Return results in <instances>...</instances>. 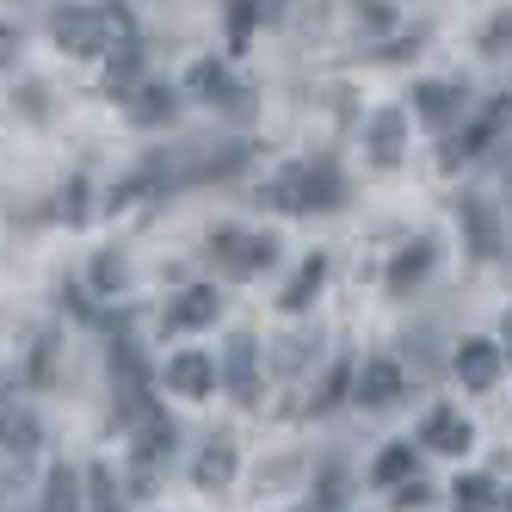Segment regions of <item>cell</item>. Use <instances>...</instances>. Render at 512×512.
<instances>
[{"label":"cell","mask_w":512,"mask_h":512,"mask_svg":"<svg viewBox=\"0 0 512 512\" xmlns=\"http://www.w3.org/2000/svg\"><path fill=\"white\" fill-rule=\"evenodd\" d=\"M340 198H346V179H340L334 161H303V167H290L272 186L278 210H334Z\"/></svg>","instance_id":"1"},{"label":"cell","mask_w":512,"mask_h":512,"mask_svg":"<svg viewBox=\"0 0 512 512\" xmlns=\"http://www.w3.org/2000/svg\"><path fill=\"white\" fill-rule=\"evenodd\" d=\"M210 260L223 278H260L278 260V241L272 235H253V229H216L210 235Z\"/></svg>","instance_id":"2"},{"label":"cell","mask_w":512,"mask_h":512,"mask_svg":"<svg viewBox=\"0 0 512 512\" xmlns=\"http://www.w3.org/2000/svg\"><path fill=\"white\" fill-rule=\"evenodd\" d=\"M112 31H118V13H99V7H62L50 19V38L68 56H105L112 50Z\"/></svg>","instance_id":"3"},{"label":"cell","mask_w":512,"mask_h":512,"mask_svg":"<svg viewBox=\"0 0 512 512\" xmlns=\"http://www.w3.org/2000/svg\"><path fill=\"white\" fill-rule=\"evenodd\" d=\"M506 130H512V93H500L488 112H475V118H469V130L445 149V167H463V161H475V155H488Z\"/></svg>","instance_id":"4"},{"label":"cell","mask_w":512,"mask_h":512,"mask_svg":"<svg viewBox=\"0 0 512 512\" xmlns=\"http://www.w3.org/2000/svg\"><path fill=\"white\" fill-rule=\"evenodd\" d=\"M463 105H469V93L451 87V81H426V87H414V118H420L426 130H451V124L463 118Z\"/></svg>","instance_id":"5"},{"label":"cell","mask_w":512,"mask_h":512,"mask_svg":"<svg viewBox=\"0 0 512 512\" xmlns=\"http://www.w3.org/2000/svg\"><path fill=\"white\" fill-rule=\"evenodd\" d=\"M186 87L204 99V105H223V112H241L247 118V87H235V75L223 62H198L192 75H186Z\"/></svg>","instance_id":"6"},{"label":"cell","mask_w":512,"mask_h":512,"mask_svg":"<svg viewBox=\"0 0 512 512\" xmlns=\"http://www.w3.org/2000/svg\"><path fill=\"white\" fill-rule=\"evenodd\" d=\"M223 377H229V395H235V401H260V346H253L247 334L229 340V352H223Z\"/></svg>","instance_id":"7"},{"label":"cell","mask_w":512,"mask_h":512,"mask_svg":"<svg viewBox=\"0 0 512 512\" xmlns=\"http://www.w3.org/2000/svg\"><path fill=\"white\" fill-rule=\"evenodd\" d=\"M420 445L438 451V457H463V451L475 445V432H469V420H463L457 408H438V414L420 426Z\"/></svg>","instance_id":"8"},{"label":"cell","mask_w":512,"mask_h":512,"mask_svg":"<svg viewBox=\"0 0 512 512\" xmlns=\"http://www.w3.org/2000/svg\"><path fill=\"white\" fill-rule=\"evenodd\" d=\"M358 401H364V408H395V401H401V364L364 358L358 364Z\"/></svg>","instance_id":"9"},{"label":"cell","mask_w":512,"mask_h":512,"mask_svg":"<svg viewBox=\"0 0 512 512\" xmlns=\"http://www.w3.org/2000/svg\"><path fill=\"white\" fill-rule=\"evenodd\" d=\"M457 377H463V389H494L500 383V346L494 340H463L457 346Z\"/></svg>","instance_id":"10"},{"label":"cell","mask_w":512,"mask_h":512,"mask_svg":"<svg viewBox=\"0 0 512 512\" xmlns=\"http://www.w3.org/2000/svg\"><path fill=\"white\" fill-rule=\"evenodd\" d=\"M216 309H223V297H216V290H186V297H173V303H167L161 327H167V334H192V327L216 321Z\"/></svg>","instance_id":"11"},{"label":"cell","mask_w":512,"mask_h":512,"mask_svg":"<svg viewBox=\"0 0 512 512\" xmlns=\"http://www.w3.org/2000/svg\"><path fill=\"white\" fill-rule=\"evenodd\" d=\"M167 389H173V395H210V389H216V364H210L204 352L167 358Z\"/></svg>","instance_id":"12"},{"label":"cell","mask_w":512,"mask_h":512,"mask_svg":"<svg viewBox=\"0 0 512 512\" xmlns=\"http://www.w3.org/2000/svg\"><path fill=\"white\" fill-rule=\"evenodd\" d=\"M432 260H438L432 241H414L408 253H395V266H389V297H408V290L432 272Z\"/></svg>","instance_id":"13"},{"label":"cell","mask_w":512,"mask_h":512,"mask_svg":"<svg viewBox=\"0 0 512 512\" xmlns=\"http://www.w3.org/2000/svg\"><path fill=\"white\" fill-rule=\"evenodd\" d=\"M192 482H198L204 494H223V488L235 482V445H210V451L198 457V469H192Z\"/></svg>","instance_id":"14"},{"label":"cell","mask_w":512,"mask_h":512,"mask_svg":"<svg viewBox=\"0 0 512 512\" xmlns=\"http://www.w3.org/2000/svg\"><path fill=\"white\" fill-rule=\"evenodd\" d=\"M401 136H408V118H401V112H377L371 118V155H377V167H395Z\"/></svg>","instance_id":"15"},{"label":"cell","mask_w":512,"mask_h":512,"mask_svg":"<svg viewBox=\"0 0 512 512\" xmlns=\"http://www.w3.org/2000/svg\"><path fill=\"white\" fill-rule=\"evenodd\" d=\"M0 445H7V451H38V420H31V414H13L7 408V401H0Z\"/></svg>","instance_id":"16"},{"label":"cell","mask_w":512,"mask_h":512,"mask_svg":"<svg viewBox=\"0 0 512 512\" xmlns=\"http://www.w3.org/2000/svg\"><path fill=\"white\" fill-rule=\"evenodd\" d=\"M451 500H457V512H500V494H494L488 475H463L451 488Z\"/></svg>","instance_id":"17"},{"label":"cell","mask_w":512,"mask_h":512,"mask_svg":"<svg viewBox=\"0 0 512 512\" xmlns=\"http://www.w3.org/2000/svg\"><path fill=\"white\" fill-rule=\"evenodd\" d=\"M414 475V445H389L383 457H377V469H371V482L377 488H401Z\"/></svg>","instance_id":"18"},{"label":"cell","mask_w":512,"mask_h":512,"mask_svg":"<svg viewBox=\"0 0 512 512\" xmlns=\"http://www.w3.org/2000/svg\"><path fill=\"white\" fill-rule=\"evenodd\" d=\"M321 278H327V260L315 253V260H303V272L290 278V290H284V309H309V303H315V290H321Z\"/></svg>","instance_id":"19"},{"label":"cell","mask_w":512,"mask_h":512,"mask_svg":"<svg viewBox=\"0 0 512 512\" xmlns=\"http://www.w3.org/2000/svg\"><path fill=\"white\" fill-rule=\"evenodd\" d=\"M75 488H81V482H75V469L56 463V469H50V494H44L38 512H81V494H75Z\"/></svg>","instance_id":"20"},{"label":"cell","mask_w":512,"mask_h":512,"mask_svg":"<svg viewBox=\"0 0 512 512\" xmlns=\"http://www.w3.org/2000/svg\"><path fill=\"white\" fill-rule=\"evenodd\" d=\"M130 118L136 124H167L173 118V87H142L136 105H130Z\"/></svg>","instance_id":"21"},{"label":"cell","mask_w":512,"mask_h":512,"mask_svg":"<svg viewBox=\"0 0 512 512\" xmlns=\"http://www.w3.org/2000/svg\"><path fill=\"white\" fill-rule=\"evenodd\" d=\"M463 223H469V235H475V253H494V247H500L494 216H488V204H482V198H463Z\"/></svg>","instance_id":"22"},{"label":"cell","mask_w":512,"mask_h":512,"mask_svg":"<svg viewBox=\"0 0 512 512\" xmlns=\"http://www.w3.org/2000/svg\"><path fill=\"white\" fill-rule=\"evenodd\" d=\"M87 488H93V512H124V500L112 488V469H87Z\"/></svg>","instance_id":"23"},{"label":"cell","mask_w":512,"mask_h":512,"mask_svg":"<svg viewBox=\"0 0 512 512\" xmlns=\"http://www.w3.org/2000/svg\"><path fill=\"white\" fill-rule=\"evenodd\" d=\"M136 68H142V50H136V44H124V56L112 62V81H105V87H112V93H130V81H136Z\"/></svg>","instance_id":"24"},{"label":"cell","mask_w":512,"mask_h":512,"mask_svg":"<svg viewBox=\"0 0 512 512\" xmlns=\"http://www.w3.org/2000/svg\"><path fill=\"white\" fill-rule=\"evenodd\" d=\"M395 506H426V482H420V475H408V482H401Z\"/></svg>","instance_id":"25"},{"label":"cell","mask_w":512,"mask_h":512,"mask_svg":"<svg viewBox=\"0 0 512 512\" xmlns=\"http://www.w3.org/2000/svg\"><path fill=\"white\" fill-rule=\"evenodd\" d=\"M500 334H506V346H512V309H506V321H500Z\"/></svg>","instance_id":"26"},{"label":"cell","mask_w":512,"mask_h":512,"mask_svg":"<svg viewBox=\"0 0 512 512\" xmlns=\"http://www.w3.org/2000/svg\"><path fill=\"white\" fill-rule=\"evenodd\" d=\"M506 192H512V167H506Z\"/></svg>","instance_id":"27"},{"label":"cell","mask_w":512,"mask_h":512,"mask_svg":"<svg viewBox=\"0 0 512 512\" xmlns=\"http://www.w3.org/2000/svg\"><path fill=\"white\" fill-rule=\"evenodd\" d=\"M506 512H512V506H506Z\"/></svg>","instance_id":"28"}]
</instances>
